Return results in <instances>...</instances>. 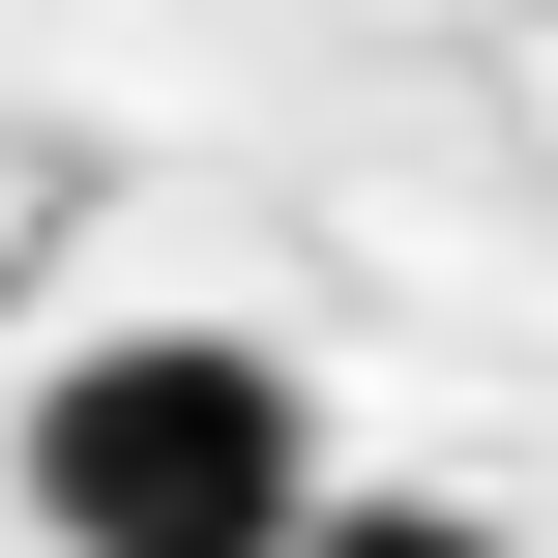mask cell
Wrapping results in <instances>:
<instances>
[{
	"label": "cell",
	"instance_id": "obj_1",
	"mask_svg": "<svg viewBox=\"0 0 558 558\" xmlns=\"http://www.w3.org/2000/svg\"><path fill=\"white\" fill-rule=\"evenodd\" d=\"M29 530L59 558H294L324 530L294 353H235V324H88V353L29 383Z\"/></svg>",
	"mask_w": 558,
	"mask_h": 558
},
{
	"label": "cell",
	"instance_id": "obj_2",
	"mask_svg": "<svg viewBox=\"0 0 558 558\" xmlns=\"http://www.w3.org/2000/svg\"><path fill=\"white\" fill-rule=\"evenodd\" d=\"M294 558H500V530H471V500H324Z\"/></svg>",
	"mask_w": 558,
	"mask_h": 558
}]
</instances>
